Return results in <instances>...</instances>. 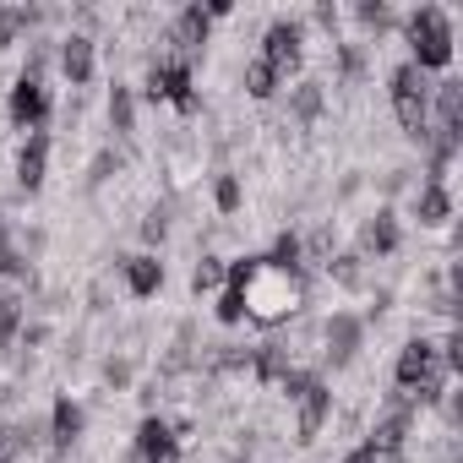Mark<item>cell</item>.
Instances as JSON below:
<instances>
[{
	"label": "cell",
	"instance_id": "cell-23",
	"mask_svg": "<svg viewBox=\"0 0 463 463\" xmlns=\"http://www.w3.org/2000/svg\"><path fill=\"white\" fill-rule=\"evenodd\" d=\"M289 109H295V120H317L322 115V82H300L289 93Z\"/></svg>",
	"mask_w": 463,
	"mask_h": 463
},
{
	"label": "cell",
	"instance_id": "cell-28",
	"mask_svg": "<svg viewBox=\"0 0 463 463\" xmlns=\"http://www.w3.org/2000/svg\"><path fill=\"white\" fill-rule=\"evenodd\" d=\"M354 17H360V23H365V28H376V33H382V28H387V23H392V12H387V6H382V0H376V6H354Z\"/></svg>",
	"mask_w": 463,
	"mask_h": 463
},
{
	"label": "cell",
	"instance_id": "cell-29",
	"mask_svg": "<svg viewBox=\"0 0 463 463\" xmlns=\"http://www.w3.org/2000/svg\"><path fill=\"white\" fill-rule=\"evenodd\" d=\"M344 463H382V458H376V452H371V447H354V452H349V458H344Z\"/></svg>",
	"mask_w": 463,
	"mask_h": 463
},
{
	"label": "cell",
	"instance_id": "cell-18",
	"mask_svg": "<svg viewBox=\"0 0 463 463\" xmlns=\"http://www.w3.org/2000/svg\"><path fill=\"white\" fill-rule=\"evenodd\" d=\"M23 317H28V306H23V289H0V349H6V344H17V333H23Z\"/></svg>",
	"mask_w": 463,
	"mask_h": 463
},
{
	"label": "cell",
	"instance_id": "cell-3",
	"mask_svg": "<svg viewBox=\"0 0 463 463\" xmlns=\"http://www.w3.org/2000/svg\"><path fill=\"white\" fill-rule=\"evenodd\" d=\"M403 39H409V50H414L409 66H420V71H441V66H452V17H447L441 6H420V12H409V17H403Z\"/></svg>",
	"mask_w": 463,
	"mask_h": 463
},
{
	"label": "cell",
	"instance_id": "cell-26",
	"mask_svg": "<svg viewBox=\"0 0 463 463\" xmlns=\"http://www.w3.org/2000/svg\"><path fill=\"white\" fill-rule=\"evenodd\" d=\"M213 311H218V322H223V327H235V322H246V306H241V295H235V289H223Z\"/></svg>",
	"mask_w": 463,
	"mask_h": 463
},
{
	"label": "cell",
	"instance_id": "cell-5",
	"mask_svg": "<svg viewBox=\"0 0 463 463\" xmlns=\"http://www.w3.org/2000/svg\"><path fill=\"white\" fill-rule=\"evenodd\" d=\"M284 398L295 403V441H317V430H322L327 414H333V392H327V382L311 376V371H295V382L284 387Z\"/></svg>",
	"mask_w": 463,
	"mask_h": 463
},
{
	"label": "cell",
	"instance_id": "cell-16",
	"mask_svg": "<svg viewBox=\"0 0 463 463\" xmlns=\"http://www.w3.org/2000/svg\"><path fill=\"white\" fill-rule=\"evenodd\" d=\"M77 436H82V403L77 398H55V409H50V447L66 452Z\"/></svg>",
	"mask_w": 463,
	"mask_h": 463
},
{
	"label": "cell",
	"instance_id": "cell-19",
	"mask_svg": "<svg viewBox=\"0 0 463 463\" xmlns=\"http://www.w3.org/2000/svg\"><path fill=\"white\" fill-rule=\"evenodd\" d=\"M109 126H115L120 137H131V131H137V93H131V88H120V82H115V93H109Z\"/></svg>",
	"mask_w": 463,
	"mask_h": 463
},
{
	"label": "cell",
	"instance_id": "cell-13",
	"mask_svg": "<svg viewBox=\"0 0 463 463\" xmlns=\"http://www.w3.org/2000/svg\"><path fill=\"white\" fill-rule=\"evenodd\" d=\"M93 50H99V44H93L88 33H66V39H61V77H66L71 88H88V82H93Z\"/></svg>",
	"mask_w": 463,
	"mask_h": 463
},
{
	"label": "cell",
	"instance_id": "cell-6",
	"mask_svg": "<svg viewBox=\"0 0 463 463\" xmlns=\"http://www.w3.org/2000/svg\"><path fill=\"white\" fill-rule=\"evenodd\" d=\"M153 104H175L180 115H196L202 109V99H196V88H191V61H169V55H158L153 66H147V88H142Z\"/></svg>",
	"mask_w": 463,
	"mask_h": 463
},
{
	"label": "cell",
	"instance_id": "cell-4",
	"mask_svg": "<svg viewBox=\"0 0 463 463\" xmlns=\"http://www.w3.org/2000/svg\"><path fill=\"white\" fill-rule=\"evenodd\" d=\"M392 115H398L403 137L425 142V126H430V82H425V71L409 66V61L392 71Z\"/></svg>",
	"mask_w": 463,
	"mask_h": 463
},
{
	"label": "cell",
	"instance_id": "cell-22",
	"mask_svg": "<svg viewBox=\"0 0 463 463\" xmlns=\"http://www.w3.org/2000/svg\"><path fill=\"white\" fill-rule=\"evenodd\" d=\"M246 93H251V99H273V93H279V71H273L262 55L246 61Z\"/></svg>",
	"mask_w": 463,
	"mask_h": 463
},
{
	"label": "cell",
	"instance_id": "cell-24",
	"mask_svg": "<svg viewBox=\"0 0 463 463\" xmlns=\"http://www.w3.org/2000/svg\"><path fill=\"white\" fill-rule=\"evenodd\" d=\"M241 202H246V191H241L235 175H218V180H213V207H218V213H241Z\"/></svg>",
	"mask_w": 463,
	"mask_h": 463
},
{
	"label": "cell",
	"instance_id": "cell-17",
	"mask_svg": "<svg viewBox=\"0 0 463 463\" xmlns=\"http://www.w3.org/2000/svg\"><path fill=\"white\" fill-rule=\"evenodd\" d=\"M360 251H365V257H392V251H398V218H392L387 207L360 229Z\"/></svg>",
	"mask_w": 463,
	"mask_h": 463
},
{
	"label": "cell",
	"instance_id": "cell-15",
	"mask_svg": "<svg viewBox=\"0 0 463 463\" xmlns=\"http://www.w3.org/2000/svg\"><path fill=\"white\" fill-rule=\"evenodd\" d=\"M44 169H50V137L33 131V137L23 142V153H17V185H23V191H39V185H44Z\"/></svg>",
	"mask_w": 463,
	"mask_h": 463
},
{
	"label": "cell",
	"instance_id": "cell-21",
	"mask_svg": "<svg viewBox=\"0 0 463 463\" xmlns=\"http://www.w3.org/2000/svg\"><path fill=\"white\" fill-rule=\"evenodd\" d=\"M223 279H229V262H223V257H202V262L191 268V289H196V295L223 289Z\"/></svg>",
	"mask_w": 463,
	"mask_h": 463
},
{
	"label": "cell",
	"instance_id": "cell-2",
	"mask_svg": "<svg viewBox=\"0 0 463 463\" xmlns=\"http://www.w3.org/2000/svg\"><path fill=\"white\" fill-rule=\"evenodd\" d=\"M392 382H398V392H403V398H414V403H436V398H441V387H447L441 344H430V338H409V344L398 349Z\"/></svg>",
	"mask_w": 463,
	"mask_h": 463
},
{
	"label": "cell",
	"instance_id": "cell-8",
	"mask_svg": "<svg viewBox=\"0 0 463 463\" xmlns=\"http://www.w3.org/2000/svg\"><path fill=\"white\" fill-rule=\"evenodd\" d=\"M300 44H306V23H273L262 33V61L279 71V82L289 71H300Z\"/></svg>",
	"mask_w": 463,
	"mask_h": 463
},
{
	"label": "cell",
	"instance_id": "cell-12",
	"mask_svg": "<svg viewBox=\"0 0 463 463\" xmlns=\"http://www.w3.org/2000/svg\"><path fill=\"white\" fill-rule=\"evenodd\" d=\"M360 338H365V322H360V317H349V311H338V317L322 327V344H327L322 354H327L333 365H349V360H354V349H360Z\"/></svg>",
	"mask_w": 463,
	"mask_h": 463
},
{
	"label": "cell",
	"instance_id": "cell-20",
	"mask_svg": "<svg viewBox=\"0 0 463 463\" xmlns=\"http://www.w3.org/2000/svg\"><path fill=\"white\" fill-rule=\"evenodd\" d=\"M452 218V196H447V185H420V223H447Z\"/></svg>",
	"mask_w": 463,
	"mask_h": 463
},
{
	"label": "cell",
	"instance_id": "cell-14",
	"mask_svg": "<svg viewBox=\"0 0 463 463\" xmlns=\"http://www.w3.org/2000/svg\"><path fill=\"white\" fill-rule=\"evenodd\" d=\"M120 279H126V295H131V300H147V295L164 289V262L147 257V251H142V257H126V262H120Z\"/></svg>",
	"mask_w": 463,
	"mask_h": 463
},
{
	"label": "cell",
	"instance_id": "cell-10",
	"mask_svg": "<svg viewBox=\"0 0 463 463\" xmlns=\"http://www.w3.org/2000/svg\"><path fill=\"white\" fill-rule=\"evenodd\" d=\"M137 458L142 463H175L180 458V436H175V425L164 414H147L137 425Z\"/></svg>",
	"mask_w": 463,
	"mask_h": 463
},
{
	"label": "cell",
	"instance_id": "cell-1",
	"mask_svg": "<svg viewBox=\"0 0 463 463\" xmlns=\"http://www.w3.org/2000/svg\"><path fill=\"white\" fill-rule=\"evenodd\" d=\"M223 284L241 295L246 322H257V327H284L289 317L306 311V295H311V284H306L300 268H279V262H268V257H241V262H229V279H223Z\"/></svg>",
	"mask_w": 463,
	"mask_h": 463
},
{
	"label": "cell",
	"instance_id": "cell-9",
	"mask_svg": "<svg viewBox=\"0 0 463 463\" xmlns=\"http://www.w3.org/2000/svg\"><path fill=\"white\" fill-rule=\"evenodd\" d=\"M6 115H12L17 131H39V126L50 120V88L17 77V88H12V99H6Z\"/></svg>",
	"mask_w": 463,
	"mask_h": 463
},
{
	"label": "cell",
	"instance_id": "cell-7",
	"mask_svg": "<svg viewBox=\"0 0 463 463\" xmlns=\"http://www.w3.org/2000/svg\"><path fill=\"white\" fill-rule=\"evenodd\" d=\"M207 28H213L207 6H180V12H175V23H169V33H164L169 61H196V55H202V44H207Z\"/></svg>",
	"mask_w": 463,
	"mask_h": 463
},
{
	"label": "cell",
	"instance_id": "cell-27",
	"mask_svg": "<svg viewBox=\"0 0 463 463\" xmlns=\"http://www.w3.org/2000/svg\"><path fill=\"white\" fill-rule=\"evenodd\" d=\"M164 235H169V218H164V207H158V213H147V218H142V241H147V246H158Z\"/></svg>",
	"mask_w": 463,
	"mask_h": 463
},
{
	"label": "cell",
	"instance_id": "cell-25",
	"mask_svg": "<svg viewBox=\"0 0 463 463\" xmlns=\"http://www.w3.org/2000/svg\"><path fill=\"white\" fill-rule=\"evenodd\" d=\"M268 262H279V268H300V235H295V229H284V235L273 241Z\"/></svg>",
	"mask_w": 463,
	"mask_h": 463
},
{
	"label": "cell",
	"instance_id": "cell-11",
	"mask_svg": "<svg viewBox=\"0 0 463 463\" xmlns=\"http://www.w3.org/2000/svg\"><path fill=\"white\" fill-rule=\"evenodd\" d=\"M409 425H414V398H403V392H398V409H392V414H382V420L371 425V441H365V447H371L376 458H387V452H398V447L409 441Z\"/></svg>",
	"mask_w": 463,
	"mask_h": 463
}]
</instances>
